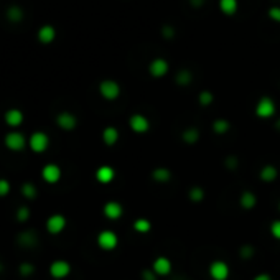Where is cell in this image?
<instances>
[{
  "instance_id": "cell-19",
  "label": "cell",
  "mask_w": 280,
  "mask_h": 280,
  "mask_svg": "<svg viewBox=\"0 0 280 280\" xmlns=\"http://www.w3.org/2000/svg\"><path fill=\"white\" fill-rule=\"evenodd\" d=\"M17 241L22 248H33V246H36V243H38V236L35 231L25 229L17 236Z\"/></svg>"
},
{
  "instance_id": "cell-45",
  "label": "cell",
  "mask_w": 280,
  "mask_h": 280,
  "mask_svg": "<svg viewBox=\"0 0 280 280\" xmlns=\"http://www.w3.org/2000/svg\"><path fill=\"white\" fill-rule=\"evenodd\" d=\"M279 211H280V201H279Z\"/></svg>"
},
{
  "instance_id": "cell-26",
  "label": "cell",
  "mask_w": 280,
  "mask_h": 280,
  "mask_svg": "<svg viewBox=\"0 0 280 280\" xmlns=\"http://www.w3.org/2000/svg\"><path fill=\"white\" fill-rule=\"evenodd\" d=\"M219 10L221 13H224L226 17H232L237 12V7H239V2L237 0H219Z\"/></svg>"
},
{
  "instance_id": "cell-9",
  "label": "cell",
  "mask_w": 280,
  "mask_h": 280,
  "mask_svg": "<svg viewBox=\"0 0 280 280\" xmlns=\"http://www.w3.org/2000/svg\"><path fill=\"white\" fill-rule=\"evenodd\" d=\"M69 274H71V264L68 262V260L58 259V260H53V262H51L50 275L55 280H63V279L68 277Z\"/></svg>"
},
{
  "instance_id": "cell-40",
  "label": "cell",
  "mask_w": 280,
  "mask_h": 280,
  "mask_svg": "<svg viewBox=\"0 0 280 280\" xmlns=\"http://www.w3.org/2000/svg\"><path fill=\"white\" fill-rule=\"evenodd\" d=\"M142 280H158V275L154 272V269L142 270Z\"/></svg>"
},
{
  "instance_id": "cell-16",
  "label": "cell",
  "mask_w": 280,
  "mask_h": 280,
  "mask_svg": "<svg viewBox=\"0 0 280 280\" xmlns=\"http://www.w3.org/2000/svg\"><path fill=\"white\" fill-rule=\"evenodd\" d=\"M23 119H25V116H23V112L20 111V109H17V107L8 109V111L3 114V121H5V124L8 127L22 125L23 124Z\"/></svg>"
},
{
  "instance_id": "cell-22",
  "label": "cell",
  "mask_w": 280,
  "mask_h": 280,
  "mask_svg": "<svg viewBox=\"0 0 280 280\" xmlns=\"http://www.w3.org/2000/svg\"><path fill=\"white\" fill-rule=\"evenodd\" d=\"M102 142L106 144L107 147H114L119 142V130H117V127H114V125H107L106 129L102 130Z\"/></svg>"
},
{
  "instance_id": "cell-10",
  "label": "cell",
  "mask_w": 280,
  "mask_h": 280,
  "mask_svg": "<svg viewBox=\"0 0 280 280\" xmlns=\"http://www.w3.org/2000/svg\"><path fill=\"white\" fill-rule=\"evenodd\" d=\"M56 125H58L61 130L71 132L76 129V125H78V117H76L73 112L63 111L56 116Z\"/></svg>"
},
{
  "instance_id": "cell-20",
  "label": "cell",
  "mask_w": 280,
  "mask_h": 280,
  "mask_svg": "<svg viewBox=\"0 0 280 280\" xmlns=\"http://www.w3.org/2000/svg\"><path fill=\"white\" fill-rule=\"evenodd\" d=\"M239 206L246 211L254 210V208L257 206V196H255V193L249 191V189H246V191L241 193L239 194Z\"/></svg>"
},
{
  "instance_id": "cell-44",
  "label": "cell",
  "mask_w": 280,
  "mask_h": 280,
  "mask_svg": "<svg viewBox=\"0 0 280 280\" xmlns=\"http://www.w3.org/2000/svg\"><path fill=\"white\" fill-rule=\"evenodd\" d=\"M3 270V264H2V260H0V272Z\"/></svg>"
},
{
  "instance_id": "cell-17",
  "label": "cell",
  "mask_w": 280,
  "mask_h": 280,
  "mask_svg": "<svg viewBox=\"0 0 280 280\" xmlns=\"http://www.w3.org/2000/svg\"><path fill=\"white\" fill-rule=\"evenodd\" d=\"M36 36H38V41H40V43L50 45V43H53V41H55L56 30H55L53 25H43V27L40 28V30H38Z\"/></svg>"
},
{
  "instance_id": "cell-5",
  "label": "cell",
  "mask_w": 280,
  "mask_h": 280,
  "mask_svg": "<svg viewBox=\"0 0 280 280\" xmlns=\"http://www.w3.org/2000/svg\"><path fill=\"white\" fill-rule=\"evenodd\" d=\"M3 145L7 147L10 152H22L25 147H28V140L25 139V135L22 132H8V134L3 137Z\"/></svg>"
},
{
  "instance_id": "cell-14",
  "label": "cell",
  "mask_w": 280,
  "mask_h": 280,
  "mask_svg": "<svg viewBox=\"0 0 280 280\" xmlns=\"http://www.w3.org/2000/svg\"><path fill=\"white\" fill-rule=\"evenodd\" d=\"M152 269H154V272L158 275V277H167V275L172 274V260L168 257H165V255H160V257H156L154 260V264H152Z\"/></svg>"
},
{
  "instance_id": "cell-7",
  "label": "cell",
  "mask_w": 280,
  "mask_h": 280,
  "mask_svg": "<svg viewBox=\"0 0 280 280\" xmlns=\"http://www.w3.org/2000/svg\"><path fill=\"white\" fill-rule=\"evenodd\" d=\"M129 127L132 132H135V134H139V135L147 134V132L150 130V121H149V117L140 112L132 114L129 117Z\"/></svg>"
},
{
  "instance_id": "cell-35",
  "label": "cell",
  "mask_w": 280,
  "mask_h": 280,
  "mask_svg": "<svg viewBox=\"0 0 280 280\" xmlns=\"http://www.w3.org/2000/svg\"><path fill=\"white\" fill-rule=\"evenodd\" d=\"M18 272H20L23 277H30V275L35 272V265L30 262H22L20 267H18Z\"/></svg>"
},
{
  "instance_id": "cell-21",
  "label": "cell",
  "mask_w": 280,
  "mask_h": 280,
  "mask_svg": "<svg viewBox=\"0 0 280 280\" xmlns=\"http://www.w3.org/2000/svg\"><path fill=\"white\" fill-rule=\"evenodd\" d=\"M172 177H173L172 170L167 167H156L152 170V180L156 183H168Z\"/></svg>"
},
{
  "instance_id": "cell-33",
  "label": "cell",
  "mask_w": 280,
  "mask_h": 280,
  "mask_svg": "<svg viewBox=\"0 0 280 280\" xmlns=\"http://www.w3.org/2000/svg\"><path fill=\"white\" fill-rule=\"evenodd\" d=\"M30 219V208L28 206H20L17 210V221L18 222H27Z\"/></svg>"
},
{
  "instance_id": "cell-24",
  "label": "cell",
  "mask_w": 280,
  "mask_h": 280,
  "mask_svg": "<svg viewBox=\"0 0 280 280\" xmlns=\"http://www.w3.org/2000/svg\"><path fill=\"white\" fill-rule=\"evenodd\" d=\"M199 137H201V134H199V129L198 127H187L183 132H182V140L185 142V144L188 145H194L196 142L199 140Z\"/></svg>"
},
{
  "instance_id": "cell-6",
  "label": "cell",
  "mask_w": 280,
  "mask_h": 280,
  "mask_svg": "<svg viewBox=\"0 0 280 280\" xmlns=\"http://www.w3.org/2000/svg\"><path fill=\"white\" fill-rule=\"evenodd\" d=\"M208 272H210V277L213 280H227L231 275V269L229 265H227V262H224V260L221 259H216L210 264Z\"/></svg>"
},
{
  "instance_id": "cell-32",
  "label": "cell",
  "mask_w": 280,
  "mask_h": 280,
  "mask_svg": "<svg viewBox=\"0 0 280 280\" xmlns=\"http://www.w3.org/2000/svg\"><path fill=\"white\" fill-rule=\"evenodd\" d=\"M239 257L243 259V260H250L254 257V254H255V248L252 244H243L239 248Z\"/></svg>"
},
{
  "instance_id": "cell-12",
  "label": "cell",
  "mask_w": 280,
  "mask_h": 280,
  "mask_svg": "<svg viewBox=\"0 0 280 280\" xmlns=\"http://www.w3.org/2000/svg\"><path fill=\"white\" fill-rule=\"evenodd\" d=\"M41 178L48 185H56L61 180V168L56 163H46L41 168Z\"/></svg>"
},
{
  "instance_id": "cell-23",
  "label": "cell",
  "mask_w": 280,
  "mask_h": 280,
  "mask_svg": "<svg viewBox=\"0 0 280 280\" xmlns=\"http://www.w3.org/2000/svg\"><path fill=\"white\" fill-rule=\"evenodd\" d=\"M175 83L178 84V86L182 88H187L189 84L193 83V73L187 68H182L177 71V74H175Z\"/></svg>"
},
{
  "instance_id": "cell-25",
  "label": "cell",
  "mask_w": 280,
  "mask_h": 280,
  "mask_svg": "<svg viewBox=\"0 0 280 280\" xmlns=\"http://www.w3.org/2000/svg\"><path fill=\"white\" fill-rule=\"evenodd\" d=\"M211 129L216 135H226L227 132L231 130V122L227 121V119L219 117V119H216V121H213Z\"/></svg>"
},
{
  "instance_id": "cell-4",
  "label": "cell",
  "mask_w": 280,
  "mask_h": 280,
  "mask_svg": "<svg viewBox=\"0 0 280 280\" xmlns=\"http://www.w3.org/2000/svg\"><path fill=\"white\" fill-rule=\"evenodd\" d=\"M99 94L106 101H116L121 96V84L114 79H104L99 83Z\"/></svg>"
},
{
  "instance_id": "cell-27",
  "label": "cell",
  "mask_w": 280,
  "mask_h": 280,
  "mask_svg": "<svg viewBox=\"0 0 280 280\" xmlns=\"http://www.w3.org/2000/svg\"><path fill=\"white\" fill-rule=\"evenodd\" d=\"M5 15L12 23H20L23 20V17H25V13H23V10L18 5H10L7 8Z\"/></svg>"
},
{
  "instance_id": "cell-37",
  "label": "cell",
  "mask_w": 280,
  "mask_h": 280,
  "mask_svg": "<svg viewBox=\"0 0 280 280\" xmlns=\"http://www.w3.org/2000/svg\"><path fill=\"white\" fill-rule=\"evenodd\" d=\"M267 15L272 22L275 23H280V5H272L267 10Z\"/></svg>"
},
{
  "instance_id": "cell-18",
  "label": "cell",
  "mask_w": 280,
  "mask_h": 280,
  "mask_svg": "<svg viewBox=\"0 0 280 280\" xmlns=\"http://www.w3.org/2000/svg\"><path fill=\"white\" fill-rule=\"evenodd\" d=\"M259 178L262 180L264 183H274L275 180L279 178V168L275 167V165H272V163L264 165V167L260 168V172H259Z\"/></svg>"
},
{
  "instance_id": "cell-28",
  "label": "cell",
  "mask_w": 280,
  "mask_h": 280,
  "mask_svg": "<svg viewBox=\"0 0 280 280\" xmlns=\"http://www.w3.org/2000/svg\"><path fill=\"white\" fill-rule=\"evenodd\" d=\"M206 196V193H205V189H203L201 187H198V185H194V187H191L188 189V199L191 203H201L203 199H205Z\"/></svg>"
},
{
  "instance_id": "cell-31",
  "label": "cell",
  "mask_w": 280,
  "mask_h": 280,
  "mask_svg": "<svg viewBox=\"0 0 280 280\" xmlns=\"http://www.w3.org/2000/svg\"><path fill=\"white\" fill-rule=\"evenodd\" d=\"M20 191H22V194H23V196H25L27 199H35L36 194H38L36 187H35L33 183H30V182L23 183L22 188H20Z\"/></svg>"
},
{
  "instance_id": "cell-36",
  "label": "cell",
  "mask_w": 280,
  "mask_h": 280,
  "mask_svg": "<svg viewBox=\"0 0 280 280\" xmlns=\"http://www.w3.org/2000/svg\"><path fill=\"white\" fill-rule=\"evenodd\" d=\"M224 167L227 170H236L237 167H239V160H237L236 155H227L224 158Z\"/></svg>"
},
{
  "instance_id": "cell-13",
  "label": "cell",
  "mask_w": 280,
  "mask_h": 280,
  "mask_svg": "<svg viewBox=\"0 0 280 280\" xmlns=\"http://www.w3.org/2000/svg\"><path fill=\"white\" fill-rule=\"evenodd\" d=\"M102 215L107 218L109 221H117L124 215V206L119 201H107L102 206Z\"/></svg>"
},
{
  "instance_id": "cell-1",
  "label": "cell",
  "mask_w": 280,
  "mask_h": 280,
  "mask_svg": "<svg viewBox=\"0 0 280 280\" xmlns=\"http://www.w3.org/2000/svg\"><path fill=\"white\" fill-rule=\"evenodd\" d=\"M275 112H277V106H275L274 99L270 96H262L254 107L255 117L259 119H272L275 116Z\"/></svg>"
},
{
  "instance_id": "cell-34",
  "label": "cell",
  "mask_w": 280,
  "mask_h": 280,
  "mask_svg": "<svg viewBox=\"0 0 280 280\" xmlns=\"http://www.w3.org/2000/svg\"><path fill=\"white\" fill-rule=\"evenodd\" d=\"M160 33H162V36L165 40H173V38L177 36V30H175L173 25H163Z\"/></svg>"
},
{
  "instance_id": "cell-38",
  "label": "cell",
  "mask_w": 280,
  "mask_h": 280,
  "mask_svg": "<svg viewBox=\"0 0 280 280\" xmlns=\"http://www.w3.org/2000/svg\"><path fill=\"white\" fill-rule=\"evenodd\" d=\"M10 189H12L10 182L5 180V178H0V198L7 196V194L10 193Z\"/></svg>"
},
{
  "instance_id": "cell-3",
  "label": "cell",
  "mask_w": 280,
  "mask_h": 280,
  "mask_svg": "<svg viewBox=\"0 0 280 280\" xmlns=\"http://www.w3.org/2000/svg\"><path fill=\"white\" fill-rule=\"evenodd\" d=\"M96 243L99 246V249L106 250V252H111L119 246V236L111 229H104L97 234Z\"/></svg>"
},
{
  "instance_id": "cell-8",
  "label": "cell",
  "mask_w": 280,
  "mask_h": 280,
  "mask_svg": "<svg viewBox=\"0 0 280 280\" xmlns=\"http://www.w3.org/2000/svg\"><path fill=\"white\" fill-rule=\"evenodd\" d=\"M168 71H170V64L165 58H160L158 56V58H154L149 63V74L155 79L165 78L168 74Z\"/></svg>"
},
{
  "instance_id": "cell-2",
  "label": "cell",
  "mask_w": 280,
  "mask_h": 280,
  "mask_svg": "<svg viewBox=\"0 0 280 280\" xmlns=\"http://www.w3.org/2000/svg\"><path fill=\"white\" fill-rule=\"evenodd\" d=\"M48 147H50V137L45 132L36 130L28 137V149L33 154H43V152L48 150Z\"/></svg>"
},
{
  "instance_id": "cell-30",
  "label": "cell",
  "mask_w": 280,
  "mask_h": 280,
  "mask_svg": "<svg viewBox=\"0 0 280 280\" xmlns=\"http://www.w3.org/2000/svg\"><path fill=\"white\" fill-rule=\"evenodd\" d=\"M198 102H199V106H203V107L211 106V104L215 102V94L211 91H208V89H205V91H201L198 94Z\"/></svg>"
},
{
  "instance_id": "cell-41",
  "label": "cell",
  "mask_w": 280,
  "mask_h": 280,
  "mask_svg": "<svg viewBox=\"0 0 280 280\" xmlns=\"http://www.w3.org/2000/svg\"><path fill=\"white\" fill-rule=\"evenodd\" d=\"M188 3H189V5H191L193 8H201V7L206 3V0H188Z\"/></svg>"
},
{
  "instance_id": "cell-11",
  "label": "cell",
  "mask_w": 280,
  "mask_h": 280,
  "mask_svg": "<svg viewBox=\"0 0 280 280\" xmlns=\"http://www.w3.org/2000/svg\"><path fill=\"white\" fill-rule=\"evenodd\" d=\"M66 224H68V221H66V218L63 215H51L48 219H46V231L50 232V234H61L64 229H66Z\"/></svg>"
},
{
  "instance_id": "cell-43",
  "label": "cell",
  "mask_w": 280,
  "mask_h": 280,
  "mask_svg": "<svg viewBox=\"0 0 280 280\" xmlns=\"http://www.w3.org/2000/svg\"><path fill=\"white\" fill-rule=\"evenodd\" d=\"M275 129H277V130L280 132V117L277 119V121H275Z\"/></svg>"
},
{
  "instance_id": "cell-29",
  "label": "cell",
  "mask_w": 280,
  "mask_h": 280,
  "mask_svg": "<svg viewBox=\"0 0 280 280\" xmlns=\"http://www.w3.org/2000/svg\"><path fill=\"white\" fill-rule=\"evenodd\" d=\"M132 227H134V231L139 232V234H147V232H150L152 229V222L147 219V218H137Z\"/></svg>"
},
{
  "instance_id": "cell-15",
  "label": "cell",
  "mask_w": 280,
  "mask_h": 280,
  "mask_svg": "<svg viewBox=\"0 0 280 280\" xmlns=\"http://www.w3.org/2000/svg\"><path fill=\"white\" fill-rule=\"evenodd\" d=\"M94 177H96V182L101 183V185H109L114 182V178H116V170H114L111 165H101L96 173H94Z\"/></svg>"
},
{
  "instance_id": "cell-39",
  "label": "cell",
  "mask_w": 280,
  "mask_h": 280,
  "mask_svg": "<svg viewBox=\"0 0 280 280\" xmlns=\"http://www.w3.org/2000/svg\"><path fill=\"white\" fill-rule=\"evenodd\" d=\"M270 234H272L274 239L280 241V219L272 221V224H270Z\"/></svg>"
},
{
  "instance_id": "cell-42",
  "label": "cell",
  "mask_w": 280,
  "mask_h": 280,
  "mask_svg": "<svg viewBox=\"0 0 280 280\" xmlns=\"http://www.w3.org/2000/svg\"><path fill=\"white\" fill-rule=\"evenodd\" d=\"M252 280H272V277H270L269 274L262 272V274H257V275H255V277H254Z\"/></svg>"
}]
</instances>
